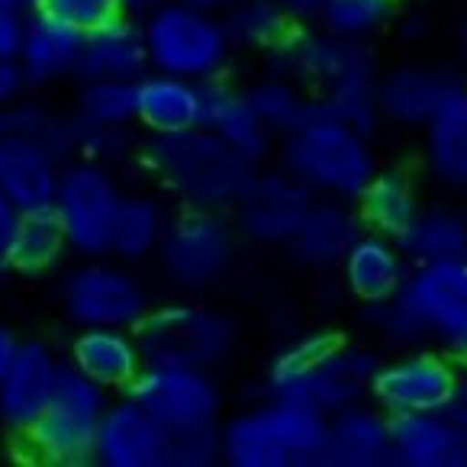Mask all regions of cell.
Returning <instances> with one entry per match:
<instances>
[{
    "instance_id": "ac0fdd59",
    "label": "cell",
    "mask_w": 467,
    "mask_h": 467,
    "mask_svg": "<svg viewBox=\"0 0 467 467\" xmlns=\"http://www.w3.org/2000/svg\"><path fill=\"white\" fill-rule=\"evenodd\" d=\"M81 52L84 29L71 26L68 20H62V16H56L46 7L29 10L20 52H16V65H20L29 90L58 88V84L71 81V78L78 81Z\"/></svg>"
},
{
    "instance_id": "60d3db41",
    "label": "cell",
    "mask_w": 467,
    "mask_h": 467,
    "mask_svg": "<svg viewBox=\"0 0 467 467\" xmlns=\"http://www.w3.org/2000/svg\"><path fill=\"white\" fill-rule=\"evenodd\" d=\"M23 26H26V14L10 7L7 0H0V62H10L20 52Z\"/></svg>"
},
{
    "instance_id": "4316f807",
    "label": "cell",
    "mask_w": 467,
    "mask_h": 467,
    "mask_svg": "<svg viewBox=\"0 0 467 467\" xmlns=\"http://www.w3.org/2000/svg\"><path fill=\"white\" fill-rule=\"evenodd\" d=\"M393 467H467V435L451 412L390 416Z\"/></svg>"
},
{
    "instance_id": "1f68e13d",
    "label": "cell",
    "mask_w": 467,
    "mask_h": 467,
    "mask_svg": "<svg viewBox=\"0 0 467 467\" xmlns=\"http://www.w3.org/2000/svg\"><path fill=\"white\" fill-rule=\"evenodd\" d=\"M174 210L161 197L149 191H126L119 203L117 223H113V245L110 254L126 265L151 262L161 245V235L168 229Z\"/></svg>"
},
{
    "instance_id": "2e32d148",
    "label": "cell",
    "mask_w": 467,
    "mask_h": 467,
    "mask_svg": "<svg viewBox=\"0 0 467 467\" xmlns=\"http://www.w3.org/2000/svg\"><path fill=\"white\" fill-rule=\"evenodd\" d=\"M65 358L46 338H23L0 380V429L20 441L52 403Z\"/></svg>"
},
{
    "instance_id": "f6af8a7d",
    "label": "cell",
    "mask_w": 467,
    "mask_h": 467,
    "mask_svg": "<svg viewBox=\"0 0 467 467\" xmlns=\"http://www.w3.org/2000/svg\"><path fill=\"white\" fill-rule=\"evenodd\" d=\"M20 342H23V338L16 336L14 326L0 319V380H4V374H7L10 361H14L16 348H20Z\"/></svg>"
},
{
    "instance_id": "5bb4252c",
    "label": "cell",
    "mask_w": 467,
    "mask_h": 467,
    "mask_svg": "<svg viewBox=\"0 0 467 467\" xmlns=\"http://www.w3.org/2000/svg\"><path fill=\"white\" fill-rule=\"evenodd\" d=\"M130 393L165 432L220 429L226 410V390L216 371L206 368L145 365Z\"/></svg>"
},
{
    "instance_id": "7bdbcfd3",
    "label": "cell",
    "mask_w": 467,
    "mask_h": 467,
    "mask_svg": "<svg viewBox=\"0 0 467 467\" xmlns=\"http://www.w3.org/2000/svg\"><path fill=\"white\" fill-rule=\"evenodd\" d=\"M26 78H23L20 65H16V58H10V62H0V110L7 107V103H14L16 97L26 94Z\"/></svg>"
},
{
    "instance_id": "4fadbf2b",
    "label": "cell",
    "mask_w": 467,
    "mask_h": 467,
    "mask_svg": "<svg viewBox=\"0 0 467 467\" xmlns=\"http://www.w3.org/2000/svg\"><path fill=\"white\" fill-rule=\"evenodd\" d=\"M464 378V365L439 348H393L390 358H380L371 400L387 416L445 412Z\"/></svg>"
},
{
    "instance_id": "f1b7e54d",
    "label": "cell",
    "mask_w": 467,
    "mask_h": 467,
    "mask_svg": "<svg viewBox=\"0 0 467 467\" xmlns=\"http://www.w3.org/2000/svg\"><path fill=\"white\" fill-rule=\"evenodd\" d=\"M203 84L165 71H145L136 81V126L142 136H165L200 126Z\"/></svg>"
},
{
    "instance_id": "603a6c76",
    "label": "cell",
    "mask_w": 467,
    "mask_h": 467,
    "mask_svg": "<svg viewBox=\"0 0 467 467\" xmlns=\"http://www.w3.org/2000/svg\"><path fill=\"white\" fill-rule=\"evenodd\" d=\"M390 416L374 400L355 403L329 416L323 467H390Z\"/></svg>"
},
{
    "instance_id": "277c9868",
    "label": "cell",
    "mask_w": 467,
    "mask_h": 467,
    "mask_svg": "<svg viewBox=\"0 0 467 467\" xmlns=\"http://www.w3.org/2000/svg\"><path fill=\"white\" fill-rule=\"evenodd\" d=\"M139 165L178 206L223 210V213L233 210L254 171L252 161L242 159L233 145L213 136L206 126L165 132V136H142Z\"/></svg>"
},
{
    "instance_id": "4dcf8cb0",
    "label": "cell",
    "mask_w": 467,
    "mask_h": 467,
    "mask_svg": "<svg viewBox=\"0 0 467 467\" xmlns=\"http://www.w3.org/2000/svg\"><path fill=\"white\" fill-rule=\"evenodd\" d=\"M0 136L39 142L62 161L78 155V119L71 110H58L52 103L33 97V90L16 97L0 110Z\"/></svg>"
},
{
    "instance_id": "44dd1931",
    "label": "cell",
    "mask_w": 467,
    "mask_h": 467,
    "mask_svg": "<svg viewBox=\"0 0 467 467\" xmlns=\"http://www.w3.org/2000/svg\"><path fill=\"white\" fill-rule=\"evenodd\" d=\"M410 258H406L400 239L380 233H365L358 235L355 245L345 252L342 265H338V277L342 287L348 290L351 300H358L365 309L390 303L400 294L406 275H410Z\"/></svg>"
},
{
    "instance_id": "cb8c5ba5",
    "label": "cell",
    "mask_w": 467,
    "mask_h": 467,
    "mask_svg": "<svg viewBox=\"0 0 467 467\" xmlns=\"http://www.w3.org/2000/svg\"><path fill=\"white\" fill-rule=\"evenodd\" d=\"M200 126H206L213 136H220L226 145H233L242 159H248L254 168L265 165L277 145V139L265 130V123L254 113L245 88L233 84L229 78H216V81L203 84V117H200Z\"/></svg>"
},
{
    "instance_id": "7402d4cb",
    "label": "cell",
    "mask_w": 467,
    "mask_h": 467,
    "mask_svg": "<svg viewBox=\"0 0 467 467\" xmlns=\"http://www.w3.org/2000/svg\"><path fill=\"white\" fill-rule=\"evenodd\" d=\"M65 361L94 378L103 390L130 393L136 378L145 368L142 345H139L136 329H117V326H88V329H75L68 348H65Z\"/></svg>"
},
{
    "instance_id": "52a82bcc",
    "label": "cell",
    "mask_w": 467,
    "mask_h": 467,
    "mask_svg": "<svg viewBox=\"0 0 467 467\" xmlns=\"http://www.w3.org/2000/svg\"><path fill=\"white\" fill-rule=\"evenodd\" d=\"M145 365H181L220 371L239 345V326L226 309L203 296L155 303L136 329Z\"/></svg>"
},
{
    "instance_id": "d590c367",
    "label": "cell",
    "mask_w": 467,
    "mask_h": 467,
    "mask_svg": "<svg viewBox=\"0 0 467 467\" xmlns=\"http://www.w3.org/2000/svg\"><path fill=\"white\" fill-rule=\"evenodd\" d=\"M254 113L265 123V130L275 139H284L313 113V94L300 81L277 71H265L245 88Z\"/></svg>"
},
{
    "instance_id": "f5cc1de1",
    "label": "cell",
    "mask_w": 467,
    "mask_h": 467,
    "mask_svg": "<svg viewBox=\"0 0 467 467\" xmlns=\"http://www.w3.org/2000/svg\"><path fill=\"white\" fill-rule=\"evenodd\" d=\"M10 275V271H0V284H4V277H7Z\"/></svg>"
},
{
    "instance_id": "3957f363",
    "label": "cell",
    "mask_w": 467,
    "mask_h": 467,
    "mask_svg": "<svg viewBox=\"0 0 467 467\" xmlns=\"http://www.w3.org/2000/svg\"><path fill=\"white\" fill-rule=\"evenodd\" d=\"M380 355L365 342L336 332H306L271 355L265 371L268 397L306 400L323 412H342L371 400Z\"/></svg>"
},
{
    "instance_id": "ab89813d",
    "label": "cell",
    "mask_w": 467,
    "mask_h": 467,
    "mask_svg": "<svg viewBox=\"0 0 467 467\" xmlns=\"http://www.w3.org/2000/svg\"><path fill=\"white\" fill-rule=\"evenodd\" d=\"M42 7L52 10L62 20H68L71 26L84 29V33L126 14L123 0H42Z\"/></svg>"
},
{
    "instance_id": "836d02e7",
    "label": "cell",
    "mask_w": 467,
    "mask_h": 467,
    "mask_svg": "<svg viewBox=\"0 0 467 467\" xmlns=\"http://www.w3.org/2000/svg\"><path fill=\"white\" fill-rule=\"evenodd\" d=\"M71 258L68 239H65L62 223L52 210L46 213H26L16 226V235L10 242L7 268L20 277H46L56 275Z\"/></svg>"
},
{
    "instance_id": "ee69618b",
    "label": "cell",
    "mask_w": 467,
    "mask_h": 467,
    "mask_svg": "<svg viewBox=\"0 0 467 467\" xmlns=\"http://www.w3.org/2000/svg\"><path fill=\"white\" fill-rule=\"evenodd\" d=\"M284 7V14L296 23V26H306V23H317L319 7H323V0H277Z\"/></svg>"
},
{
    "instance_id": "f907efd6",
    "label": "cell",
    "mask_w": 467,
    "mask_h": 467,
    "mask_svg": "<svg viewBox=\"0 0 467 467\" xmlns=\"http://www.w3.org/2000/svg\"><path fill=\"white\" fill-rule=\"evenodd\" d=\"M461 48H464V84H467V23L461 29Z\"/></svg>"
},
{
    "instance_id": "ffe728a7",
    "label": "cell",
    "mask_w": 467,
    "mask_h": 467,
    "mask_svg": "<svg viewBox=\"0 0 467 467\" xmlns=\"http://www.w3.org/2000/svg\"><path fill=\"white\" fill-rule=\"evenodd\" d=\"M461 81L451 71L432 62H397L380 71L378 78V110L380 123L397 126L406 132H420L441 103V97Z\"/></svg>"
},
{
    "instance_id": "9a60e30c",
    "label": "cell",
    "mask_w": 467,
    "mask_h": 467,
    "mask_svg": "<svg viewBox=\"0 0 467 467\" xmlns=\"http://www.w3.org/2000/svg\"><path fill=\"white\" fill-rule=\"evenodd\" d=\"M313 200L317 197L281 165H258L229 213H233L242 239L265 248H290Z\"/></svg>"
},
{
    "instance_id": "83f0119b",
    "label": "cell",
    "mask_w": 467,
    "mask_h": 467,
    "mask_svg": "<svg viewBox=\"0 0 467 467\" xmlns=\"http://www.w3.org/2000/svg\"><path fill=\"white\" fill-rule=\"evenodd\" d=\"M149 71L142 20L132 14H119L84 33V52L78 81H139Z\"/></svg>"
},
{
    "instance_id": "681fc988",
    "label": "cell",
    "mask_w": 467,
    "mask_h": 467,
    "mask_svg": "<svg viewBox=\"0 0 467 467\" xmlns=\"http://www.w3.org/2000/svg\"><path fill=\"white\" fill-rule=\"evenodd\" d=\"M10 7H16V10H23V14H29V10H36V7H42V0H7Z\"/></svg>"
},
{
    "instance_id": "d4e9b609",
    "label": "cell",
    "mask_w": 467,
    "mask_h": 467,
    "mask_svg": "<svg viewBox=\"0 0 467 467\" xmlns=\"http://www.w3.org/2000/svg\"><path fill=\"white\" fill-rule=\"evenodd\" d=\"M361 233H365V223H361L355 200L317 197L287 252L303 268L332 271L342 265L345 252L355 245Z\"/></svg>"
},
{
    "instance_id": "7dc6e473",
    "label": "cell",
    "mask_w": 467,
    "mask_h": 467,
    "mask_svg": "<svg viewBox=\"0 0 467 467\" xmlns=\"http://www.w3.org/2000/svg\"><path fill=\"white\" fill-rule=\"evenodd\" d=\"M155 4H161V0H123V7H126V14H132V16H142V14H149Z\"/></svg>"
},
{
    "instance_id": "f35d334b",
    "label": "cell",
    "mask_w": 467,
    "mask_h": 467,
    "mask_svg": "<svg viewBox=\"0 0 467 467\" xmlns=\"http://www.w3.org/2000/svg\"><path fill=\"white\" fill-rule=\"evenodd\" d=\"M139 126H94V123H78V155L94 159L100 165L119 168L130 159H139V142L136 136Z\"/></svg>"
},
{
    "instance_id": "bcb514c9",
    "label": "cell",
    "mask_w": 467,
    "mask_h": 467,
    "mask_svg": "<svg viewBox=\"0 0 467 467\" xmlns=\"http://www.w3.org/2000/svg\"><path fill=\"white\" fill-rule=\"evenodd\" d=\"M448 412H451V420L461 426V432L467 435V378H464V384H461V390H458V397H454V403L448 406Z\"/></svg>"
},
{
    "instance_id": "74e56055",
    "label": "cell",
    "mask_w": 467,
    "mask_h": 467,
    "mask_svg": "<svg viewBox=\"0 0 467 467\" xmlns=\"http://www.w3.org/2000/svg\"><path fill=\"white\" fill-rule=\"evenodd\" d=\"M71 113L78 123L136 126V81H78Z\"/></svg>"
},
{
    "instance_id": "5b68a950",
    "label": "cell",
    "mask_w": 467,
    "mask_h": 467,
    "mask_svg": "<svg viewBox=\"0 0 467 467\" xmlns=\"http://www.w3.org/2000/svg\"><path fill=\"white\" fill-rule=\"evenodd\" d=\"M329 412L306 400L268 397L223 416L220 464L226 467H323Z\"/></svg>"
},
{
    "instance_id": "f546056e",
    "label": "cell",
    "mask_w": 467,
    "mask_h": 467,
    "mask_svg": "<svg viewBox=\"0 0 467 467\" xmlns=\"http://www.w3.org/2000/svg\"><path fill=\"white\" fill-rule=\"evenodd\" d=\"M355 203L365 229L390 235V239H400L412 226V220L420 216L422 206H426L422 203L420 181L400 165L378 168Z\"/></svg>"
},
{
    "instance_id": "6da1fadb",
    "label": "cell",
    "mask_w": 467,
    "mask_h": 467,
    "mask_svg": "<svg viewBox=\"0 0 467 467\" xmlns=\"http://www.w3.org/2000/svg\"><path fill=\"white\" fill-rule=\"evenodd\" d=\"M265 71H277L313 94L323 110L348 119L365 132L380 130L378 58L368 42H348L319 23L294 26L277 48L262 58Z\"/></svg>"
},
{
    "instance_id": "c3c4849f",
    "label": "cell",
    "mask_w": 467,
    "mask_h": 467,
    "mask_svg": "<svg viewBox=\"0 0 467 467\" xmlns=\"http://www.w3.org/2000/svg\"><path fill=\"white\" fill-rule=\"evenodd\" d=\"M191 7H203V10H213V14H223V10L233 4V0H184Z\"/></svg>"
},
{
    "instance_id": "7a4b0ae2",
    "label": "cell",
    "mask_w": 467,
    "mask_h": 467,
    "mask_svg": "<svg viewBox=\"0 0 467 467\" xmlns=\"http://www.w3.org/2000/svg\"><path fill=\"white\" fill-rule=\"evenodd\" d=\"M387 348H439L467 368V258L412 265L390 303L368 309Z\"/></svg>"
},
{
    "instance_id": "d6a6232c",
    "label": "cell",
    "mask_w": 467,
    "mask_h": 467,
    "mask_svg": "<svg viewBox=\"0 0 467 467\" xmlns=\"http://www.w3.org/2000/svg\"><path fill=\"white\" fill-rule=\"evenodd\" d=\"M410 265H432L467 258V223L461 206L454 203H426L412 226L400 235Z\"/></svg>"
},
{
    "instance_id": "e575fe53",
    "label": "cell",
    "mask_w": 467,
    "mask_h": 467,
    "mask_svg": "<svg viewBox=\"0 0 467 467\" xmlns=\"http://www.w3.org/2000/svg\"><path fill=\"white\" fill-rule=\"evenodd\" d=\"M223 23L233 39L235 52L242 56L265 58L271 48H277L296 26L277 0H233L223 10Z\"/></svg>"
},
{
    "instance_id": "30bf717a",
    "label": "cell",
    "mask_w": 467,
    "mask_h": 467,
    "mask_svg": "<svg viewBox=\"0 0 467 467\" xmlns=\"http://www.w3.org/2000/svg\"><path fill=\"white\" fill-rule=\"evenodd\" d=\"M110 400V390H103L71 361H62L52 403L16 445L39 467H90L97 458L100 416Z\"/></svg>"
},
{
    "instance_id": "816d5d0a",
    "label": "cell",
    "mask_w": 467,
    "mask_h": 467,
    "mask_svg": "<svg viewBox=\"0 0 467 467\" xmlns=\"http://www.w3.org/2000/svg\"><path fill=\"white\" fill-rule=\"evenodd\" d=\"M458 206H461V216H464V223H467V191L461 193V203Z\"/></svg>"
},
{
    "instance_id": "d6986e66",
    "label": "cell",
    "mask_w": 467,
    "mask_h": 467,
    "mask_svg": "<svg viewBox=\"0 0 467 467\" xmlns=\"http://www.w3.org/2000/svg\"><path fill=\"white\" fill-rule=\"evenodd\" d=\"M422 174L445 193L467 191V84L454 81L420 130Z\"/></svg>"
},
{
    "instance_id": "484cf974",
    "label": "cell",
    "mask_w": 467,
    "mask_h": 467,
    "mask_svg": "<svg viewBox=\"0 0 467 467\" xmlns=\"http://www.w3.org/2000/svg\"><path fill=\"white\" fill-rule=\"evenodd\" d=\"M65 161L39 142L0 136V193L26 213H46L56 203Z\"/></svg>"
},
{
    "instance_id": "ba28073f",
    "label": "cell",
    "mask_w": 467,
    "mask_h": 467,
    "mask_svg": "<svg viewBox=\"0 0 467 467\" xmlns=\"http://www.w3.org/2000/svg\"><path fill=\"white\" fill-rule=\"evenodd\" d=\"M239 239L242 233L233 213L178 206L151 262L174 294L203 296L233 275Z\"/></svg>"
},
{
    "instance_id": "9c48e42d",
    "label": "cell",
    "mask_w": 467,
    "mask_h": 467,
    "mask_svg": "<svg viewBox=\"0 0 467 467\" xmlns=\"http://www.w3.org/2000/svg\"><path fill=\"white\" fill-rule=\"evenodd\" d=\"M139 20H142L151 71L206 84L226 78L233 58L239 56L226 33L223 14L213 10L191 7L184 0H161Z\"/></svg>"
},
{
    "instance_id": "8992f818",
    "label": "cell",
    "mask_w": 467,
    "mask_h": 467,
    "mask_svg": "<svg viewBox=\"0 0 467 467\" xmlns=\"http://www.w3.org/2000/svg\"><path fill=\"white\" fill-rule=\"evenodd\" d=\"M277 165L313 197L358 200L380 161L371 132L313 103V113L290 136L277 139Z\"/></svg>"
},
{
    "instance_id": "8fae6325",
    "label": "cell",
    "mask_w": 467,
    "mask_h": 467,
    "mask_svg": "<svg viewBox=\"0 0 467 467\" xmlns=\"http://www.w3.org/2000/svg\"><path fill=\"white\" fill-rule=\"evenodd\" d=\"M58 306L62 317L75 329L88 326H117V329H139L151 303V290L136 271L113 254L97 258H75L58 281Z\"/></svg>"
},
{
    "instance_id": "8d00e7d4",
    "label": "cell",
    "mask_w": 467,
    "mask_h": 467,
    "mask_svg": "<svg viewBox=\"0 0 467 467\" xmlns=\"http://www.w3.org/2000/svg\"><path fill=\"white\" fill-rule=\"evenodd\" d=\"M397 20V0H323L317 23L348 42L371 46Z\"/></svg>"
},
{
    "instance_id": "7c38bea8",
    "label": "cell",
    "mask_w": 467,
    "mask_h": 467,
    "mask_svg": "<svg viewBox=\"0 0 467 467\" xmlns=\"http://www.w3.org/2000/svg\"><path fill=\"white\" fill-rule=\"evenodd\" d=\"M123 193L126 191L117 178V168L100 165L84 155L65 161L52 213L62 223L71 258L110 254L113 223H117Z\"/></svg>"
},
{
    "instance_id": "e0dca14e",
    "label": "cell",
    "mask_w": 467,
    "mask_h": 467,
    "mask_svg": "<svg viewBox=\"0 0 467 467\" xmlns=\"http://www.w3.org/2000/svg\"><path fill=\"white\" fill-rule=\"evenodd\" d=\"M97 467H168V435L132 393L107 403L97 429Z\"/></svg>"
},
{
    "instance_id": "b9f144b4",
    "label": "cell",
    "mask_w": 467,
    "mask_h": 467,
    "mask_svg": "<svg viewBox=\"0 0 467 467\" xmlns=\"http://www.w3.org/2000/svg\"><path fill=\"white\" fill-rule=\"evenodd\" d=\"M23 213L10 203L4 193H0V271H10L7 268V254H10V242L16 235V226H20Z\"/></svg>"
}]
</instances>
